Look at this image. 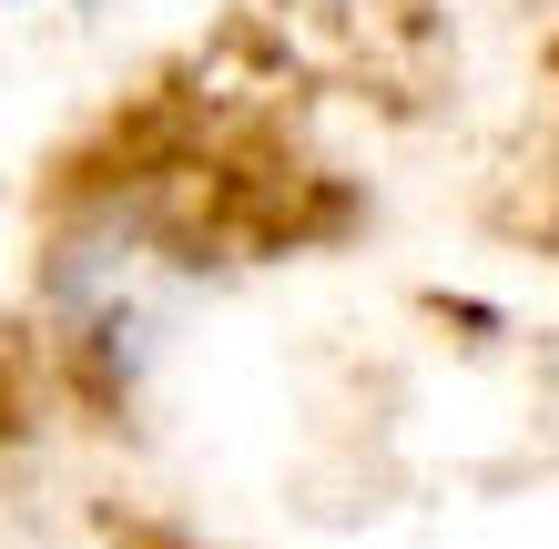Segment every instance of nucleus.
<instances>
[{
	"label": "nucleus",
	"instance_id": "nucleus-1",
	"mask_svg": "<svg viewBox=\"0 0 559 549\" xmlns=\"http://www.w3.org/2000/svg\"><path fill=\"white\" fill-rule=\"evenodd\" d=\"M295 11H325V21H367V11H386V0H295Z\"/></svg>",
	"mask_w": 559,
	"mask_h": 549
}]
</instances>
